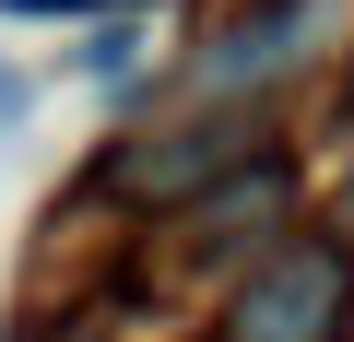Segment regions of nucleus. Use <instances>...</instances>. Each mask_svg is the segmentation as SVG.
Wrapping results in <instances>:
<instances>
[{
    "instance_id": "nucleus-1",
    "label": "nucleus",
    "mask_w": 354,
    "mask_h": 342,
    "mask_svg": "<svg viewBox=\"0 0 354 342\" xmlns=\"http://www.w3.org/2000/svg\"><path fill=\"white\" fill-rule=\"evenodd\" d=\"M236 153H260V118L248 106H189V118H165V130H130L106 165H95V189L118 213H177L189 189H213Z\"/></svg>"
},
{
    "instance_id": "nucleus-2",
    "label": "nucleus",
    "mask_w": 354,
    "mask_h": 342,
    "mask_svg": "<svg viewBox=\"0 0 354 342\" xmlns=\"http://www.w3.org/2000/svg\"><path fill=\"white\" fill-rule=\"evenodd\" d=\"M354 319V248L342 236H295L272 260H248V283L225 295V342H342Z\"/></svg>"
},
{
    "instance_id": "nucleus-3",
    "label": "nucleus",
    "mask_w": 354,
    "mask_h": 342,
    "mask_svg": "<svg viewBox=\"0 0 354 342\" xmlns=\"http://www.w3.org/2000/svg\"><path fill=\"white\" fill-rule=\"evenodd\" d=\"M283 213H295V165H283V153H236L213 189L177 201V260H189V272H225V260H248Z\"/></svg>"
},
{
    "instance_id": "nucleus-4",
    "label": "nucleus",
    "mask_w": 354,
    "mask_h": 342,
    "mask_svg": "<svg viewBox=\"0 0 354 342\" xmlns=\"http://www.w3.org/2000/svg\"><path fill=\"white\" fill-rule=\"evenodd\" d=\"M295 36H307V12H295V0H283V12H260V24H248V36H225V48H213V59H201V83H213V95H225V83H248V71H272V59H283V48H295Z\"/></svg>"
},
{
    "instance_id": "nucleus-5",
    "label": "nucleus",
    "mask_w": 354,
    "mask_h": 342,
    "mask_svg": "<svg viewBox=\"0 0 354 342\" xmlns=\"http://www.w3.org/2000/svg\"><path fill=\"white\" fill-rule=\"evenodd\" d=\"M83 71H95V83H118V71H142V24H106V36L83 48Z\"/></svg>"
},
{
    "instance_id": "nucleus-6",
    "label": "nucleus",
    "mask_w": 354,
    "mask_h": 342,
    "mask_svg": "<svg viewBox=\"0 0 354 342\" xmlns=\"http://www.w3.org/2000/svg\"><path fill=\"white\" fill-rule=\"evenodd\" d=\"M24 118V71H0V130H12Z\"/></svg>"
},
{
    "instance_id": "nucleus-7",
    "label": "nucleus",
    "mask_w": 354,
    "mask_h": 342,
    "mask_svg": "<svg viewBox=\"0 0 354 342\" xmlns=\"http://www.w3.org/2000/svg\"><path fill=\"white\" fill-rule=\"evenodd\" d=\"M330 130H354V83H342V106H330Z\"/></svg>"
},
{
    "instance_id": "nucleus-8",
    "label": "nucleus",
    "mask_w": 354,
    "mask_h": 342,
    "mask_svg": "<svg viewBox=\"0 0 354 342\" xmlns=\"http://www.w3.org/2000/svg\"><path fill=\"white\" fill-rule=\"evenodd\" d=\"M342 236H354V189H342Z\"/></svg>"
}]
</instances>
